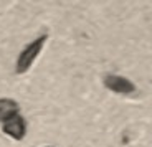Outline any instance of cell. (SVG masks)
<instances>
[{"label":"cell","instance_id":"1","mask_svg":"<svg viewBox=\"0 0 152 147\" xmlns=\"http://www.w3.org/2000/svg\"><path fill=\"white\" fill-rule=\"evenodd\" d=\"M45 42H46V35H42V37H38L33 43H30L28 46H25V50L20 53L18 60H17L15 71L18 73V75L25 73L31 66V63H33L35 58L38 56V53H40V50H42V46H43Z\"/></svg>","mask_w":152,"mask_h":147},{"label":"cell","instance_id":"2","mask_svg":"<svg viewBox=\"0 0 152 147\" xmlns=\"http://www.w3.org/2000/svg\"><path fill=\"white\" fill-rule=\"evenodd\" d=\"M104 84L106 88H109L114 93H119V94H129L136 91V86L131 83L129 79L122 78V76H116V75H107L104 76Z\"/></svg>","mask_w":152,"mask_h":147},{"label":"cell","instance_id":"3","mask_svg":"<svg viewBox=\"0 0 152 147\" xmlns=\"http://www.w3.org/2000/svg\"><path fill=\"white\" fill-rule=\"evenodd\" d=\"M25 131H27L25 121H23V117L18 116V114H15V116L8 117L7 121H4V132L8 134L10 137H13V139H17V140L23 139Z\"/></svg>","mask_w":152,"mask_h":147},{"label":"cell","instance_id":"4","mask_svg":"<svg viewBox=\"0 0 152 147\" xmlns=\"http://www.w3.org/2000/svg\"><path fill=\"white\" fill-rule=\"evenodd\" d=\"M18 114V104L13 99H0V121H7L8 117Z\"/></svg>","mask_w":152,"mask_h":147}]
</instances>
